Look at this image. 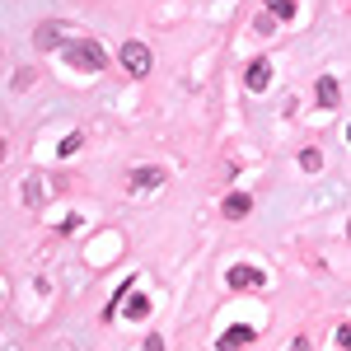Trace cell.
<instances>
[{"mask_svg":"<svg viewBox=\"0 0 351 351\" xmlns=\"http://www.w3.org/2000/svg\"><path fill=\"white\" fill-rule=\"evenodd\" d=\"M253 28H258V33H276V19H271V14H263V19H258Z\"/></svg>","mask_w":351,"mask_h":351,"instance_id":"obj_15","label":"cell"},{"mask_svg":"<svg viewBox=\"0 0 351 351\" xmlns=\"http://www.w3.org/2000/svg\"><path fill=\"white\" fill-rule=\"evenodd\" d=\"M61 56H66V66H75V71H104V66H108L104 43H94V38H71V43L61 47Z\"/></svg>","mask_w":351,"mask_h":351,"instance_id":"obj_1","label":"cell"},{"mask_svg":"<svg viewBox=\"0 0 351 351\" xmlns=\"http://www.w3.org/2000/svg\"><path fill=\"white\" fill-rule=\"evenodd\" d=\"M164 183V169H155V164H145V169H132V183H127V188L136 192V197H141V192H155Z\"/></svg>","mask_w":351,"mask_h":351,"instance_id":"obj_5","label":"cell"},{"mask_svg":"<svg viewBox=\"0 0 351 351\" xmlns=\"http://www.w3.org/2000/svg\"><path fill=\"white\" fill-rule=\"evenodd\" d=\"M56 150H61V155H75V150H80V136L71 132V136H66V141H61V145H56Z\"/></svg>","mask_w":351,"mask_h":351,"instance_id":"obj_13","label":"cell"},{"mask_svg":"<svg viewBox=\"0 0 351 351\" xmlns=\"http://www.w3.org/2000/svg\"><path fill=\"white\" fill-rule=\"evenodd\" d=\"M347 141H351V127H347Z\"/></svg>","mask_w":351,"mask_h":351,"instance_id":"obj_17","label":"cell"},{"mask_svg":"<svg viewBox=\"0 0 351 351\" xmlns=\"http://www.w3.org/2000/svg\"><path fill=\"white\" fill-rule=\"evenodd\" d=\"M71 38H66V24L61 19H47V24H38V33H33V47L38 52H52V47H66Z\"/></svg>","mask_w":351,"mask_h":351,"instance_id":"obj_2","label":"cell"},{"mask_svg":"<svg viewBox=\"0 0 351 351\" xmlns=\"http://www.w3.org/2000/svg\"><path fill=\"white\" fill-rule=\"evenodd\" d=\"M243 84H248L253 94H263V89L271 84V61H267V56H253V61H248V71H243Z\"/></svg>","mask_w":351,"mask_h":351,"instance_id":"obj_4","label":"cell"},{"mask_svg":"<svg viewBox=\"0 0 351 351\" xmlns=\"http://www.w3.org/2000/svg\"><path fill=\"white\" fill-rule=\"evenodd\" d=\"M300 169H304V173H319V169H324V155H319V150H304V155H300Z\"/></svg>","mask_w":351,"mask_h":351,"instance_id":"obj_12","label":"cell"},{"mask_svg":"<svg viewBox=\"0 0 351 351\" xmlns=\"http://www.w3.org/2000/svg\"><path fill=\"white\" fill-rule=\"evenodd\" d=\"M145 314H150V300H145V295H136V291H132V295H127V319H136V324H141Z\"/></svg>","mask_w":351,"mask_h":351,"instance_id":"obj_10","label":"cell"},{"mask_svg":"<svg viewBox=\"0 0 351 351\" xmlns=\"http://www.w3.org/2000/svg\"><path fill=\"white\" fill-rule=\"evenodd\" d=\"M258 337V328H248V324H234L230 332H220V342H216V351H239V347H248Z\"/></svg>","mask_w":351,"mask_h":351,"instance_id":"obj_6","label":"cell"},{"mask_svg":"<svg viewBox=\"0 0 351 351\" xmlns=\"http://www.w3.org/2000/svg\"><path fill=\"white\" fill-rule=\"evenodd\" d=\"M267 276L258 267H248V263H239V267H230V286H263Z\"/></svg>","mask_w":351,"mask_h":351,"instance_id":"obj_8","label":"cell"},{"mask_svg":"<svg viewBox=\"0 0 351 351\" xmlns=\"http://www.w3.org/2000/svg\"><path fill=\"white\" fill-rule=\"evenodd\" d=\"M141 351H164V337H160V332H145V347H141Z\"/></svg>","mask_w":351,"mask_h":351,"instance_id":"obj_14","label":"cell"},{"mask_svg":"<svg viewBox=\"0 0 351 351\" xmlns=\"http://www.w3.org/2000/svg\"><path fill=\"white\" fill-rule=\"evenodd\" d=\"M314 94H319V104H324V108H337V99H342V89H337V80H332V75H319Z\"/></svg>","mask_w":351,"mask_h":351,"instance_id":"obj_7","label":"cell"},{"mask_svg":"<svg viewBox=\"0 0 351 351\" xmlns=\"http://www.w3.org/2000/svg\"><path fill=\"white\" fill-rule=\"evenodd\" d=\"M271 19H295V0H267Z\"/></svg>","mask_w":351,"mask_h":351,"instance_id":"obj_11","label":"cell"},{"mask_svg":"<svg viewBox=\"0 0 351 351\" xmlns=\"http://www.w3.org/2000/svg\"><path fill=\"white\" fill-rule=\"evenodd\" d=\"M248 211H253V197H243V192H230V197H225V216L230 220H243Z\"/></svg>","mask_w":351,"mask_h":351,"instance_id":"obj_9","label":"cell"},{"mask_svg":"<svg viewBox=\"0 0 351 351\" xmlns=\"http://www.w3.org/2000/svg\"><path fill=\"white\" fill-rule=\"evenodd\" d=\"M337 347L351 351V328H337Z\"/></svg>","mask_w":351,"mask_h":351,"instance_id":"obj_16","label":"cell"},{"mask_svg":"<svg viewBox=\"0 0 351 351\" xmlns=\"http://www.w3.org/2000/svg\"><path fill=\"white\" fill-rule=\"evenodd\" d=\"M122 66L132 71V75H150V66H155V56L145 43H122Z\"/></svg>","mask_w":351,"mask_h":351,"instance_id":"obj_3","label":"cell"}]
</instances>
